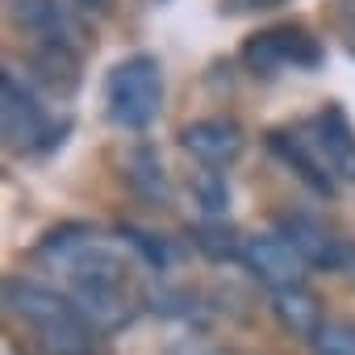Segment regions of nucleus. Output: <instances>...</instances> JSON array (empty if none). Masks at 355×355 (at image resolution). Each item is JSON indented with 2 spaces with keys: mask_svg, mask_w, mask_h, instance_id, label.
<instances>
[{
  "mask_svg": "<svg viewBox=\"0 0 355 355\" xmlns=\"http://www.w3.org/2000/svg\"><path fill=\"white\" fill-rule=\"evenodd\" d=\"M301 134L322 155V163L330 167V175L338 184H355V130H351V121L338 105H326L313 117H305Z\"/></svg>",
  "mask_w": 355,
  "mask_h": 355,
  "instance_id": "8",
  "label": "nucleus"
},
{
  "mask_svg": "<svg viewBox=\"0 0 355 355\" xmlns=\"http://www.w3.org/2000/svg\"><path fill=\"white\" fill-rule=\"evenodd\" d=\"M234 13H255V9H276V5H288V0H226Z\"/></svg>",
  "mask_w": 355,
  "mask_h": 355,
  "instance_id": "20",
  "label": "nucleus"
},
{
  "mask_svg": "<svg viewBox=\"0 0 355 355\" xmlns=\"http://www.w3.org/2000/svg\"><path fill=\"white\" fill-rule=\"evenodd\" d=\"M243 67L272 80V76H284V71H313L326 63V46L305 30V26H268L259 34H251L239 51Z\"/></svg>",
  "mask_w": 355,
  "mask_h": 355,
  "instance_id": "4",
  "label": "nucleus"
},
{
  "mask_svg": "<svg viewBox=\"0 0 355 355\" xmlns=\"http://www.w3.org/2000/svg\"><path fill=\"white\" fill-rule=\"evenodd\" d=\"M313 355H355V322L347 318L326 322L313 338Z\"/></svg>",
  "mask_w": 355,
  "mask_h": 355,
  "instance_id": "17",
  "label": "nucleus"
},
{
  "mask_svg": "<svg viewBox=\"0 0 355 355\" xmlns=\"http://www.w3.org/2000/svg\"><path fill=\"white\" fill-rule=\"evenodd\" d=\"M193 243H197V251H205L214 263L243 259V247H247V239H239V230H234L226 218H201V222L193 226Z\"/></svg>",
  "mask_w": 355,
  "mask_h": 355,
  "instance_id": "15",
  "label": "nucleus"
},
{
  "mask_svg": "<svg viewBox=\"0 0 355 355\" xmlns=\"http://www.w3.org/2000/svg\"><path fill=\"white\" fill-rule=\"evenodd\" d=\"M76 9H84V13H96V17H105L109 9H113V0H71Z\"/></svg>",
  "mask_w": 355,
  "mask_h": 355,
  "instance_id": "21",
  "label": "nucleus"
},
{
  "mask_svg": "<svg viewBox=\"0 0 355 355\" xmlns=\"http://www.w3.org/2000/svg\"><path fill=\"white\" fill-rule=\"evenodd\" d=\"M117 234H121V243L138 255V263H142V268L163 272V268H171V263H175L171 243H163V239H155V234H146V230H138V226H121Z\"/></svg>",
  "mask_w": 355,
  "mask_h": 355,
  "instance_id": "16",
  "label": "nucleus"
},
{
  "mask_svg": "<svg viewBox=\"0 0 355 355\" xmlns=\"http://www.w3.org/2000/svg\"><path fill=\"white\" fill-rule=\"evenodd\" d=\"M0 130H5V146L21 150V155L55 146V134H63L51 121L46 105L34 96V88L21 84L13 71L0 76Z\"/></svg>",
  "mask_w": 355,
  "mask_h": 355,
  "instance_id": "5",
  "label": "nucleus"
},
{
  "mask_svg": "<svg viewBox=\"0 0 355 355\" xmlns=\"http://www.w3.org/2000/svg\"><path fill=\"white\" fill-rule=\"evenodd\" d=\"M171 355H230V351L209 347V343H201V338H184V343H175V347H171Z\"/></svg>",
  "mask_w": 355,
  "mask_h": 355,
  "instance_id": "19",
  "label": "nucleus"
},
{
  "mask_svg": "<svg viewBox=\"0 0 355 355\" xmlns=\"http://www.w3.org/2000/svg\"><path fill=\"white\" fill-rule=\"evenodd\" d=\"M125 180H130V189H134L146 205H167V201H171L167 167H163V159H159L155 150H146V146L125 159Z\"/></svg>",
  "mask_w": 355,
  "mask_h": 355,
  "instance_id": "13",
  "label": "nucleus"
},
{
  "mask_svg": "<svg viewBox=\"0 0 355 355\" xmlns=\"http://www.w3.org/2000/svg\"><path fill=\"white\" fill-rule=\"evenodd\" d=\"M272 313H276V322H280L293 338H305V343H313L318 330L326 326V318H322V301H318V293H313L309 284H297V288L272 293Z\"/></svg>",
  "mask_w": 355,
  "mask_h": 355,
  "instance_id": "12",
  "label": "nucleus"
},
{
  "mask_svg": "<svg viewBox=\"0 0 355 355\" xmlns=\"http://www.w3.org/2000/svg\"><path fill=\"white\" fill-rule=\"evenodd\" d=\"M38 255L67 276V297L84 309V318L96 330H121L125 322H134L138 313L134 268L142 263L125 243H113L92 226L67 222L42 239Z\"/></svg>",
  "mask_w": 355,
  "mask_h": 355,
  "instance_id": "1",
  "label": "nucleus"
},
{
  "mask_svg": "<svg viewBox=\"0 0 355 355\" xmlns=\"http://www.w3.org/2000/svg\"><path fill=\"white\" fill-rule=\"evenodd\" d=\"M34 67H38V80L59 92V96H71L76 84H80V51H67V46H34Z\"/></svg>",
  "mask_w": 355,
  "mask_h": 355,
  "instance_id": "14",
  "label": "nucleus"
},
{
  "mask_svg": "<svg viewBox=\"0 0 355 355\" xmlns=\"http://www.w3.org/2000/svg\"><path fill=\"white\" fill-rule=\"evenodd\" d=\"M280 234L297 247V255L309 263V268H343L347 263V247L326 230V222L309 218V214H288L280 218Z\"/></svg>",
  "mask_w": 355,
  "mask_h": 355,
  "instance_id": "11",
  "label": "nucleus"
},
{
  "mask_svg": "<svg viewBox=\"0 0 355 355\" xmlns=\"http://www.w3.org/2000/svg\"><path fill=\"white\" fill-rule=\"evenodd\" d=\"M197 197H201L205 218H226V205H230L226 175H222V171H205L201 180H197Z\"/></svg>",
  "mask_w": 355,
  "mask_h": 355,
  "instance_id": "18",
  "label": "nucleus"
},
{
  "mask_svg": "<svg viewBox=\"0 0 355 355\" xmlns=\"http://www.w3.org/2000/svg\"><path fill=\"white\" fill-rule=\"evenodd\" d=\"M268 150H272L284 167H293L297 180L309 184L318 197H334V193H338V180L330 175V167L322 163V155L309 146V138H305L301 130H276V134H268Z\"/></svg>",
  "mask_w": 355,
  "mask_h": 355,
  "instance_id": "10",
  "label": "nucleus"
},
{
  "mask_svg": "<svg viewBox=\"0 0 355 355\" xmlns=\"http://www.w3.org/2000/svg\"><path fill=\"white\" fill-rule=\"evenodd\" d=\"M5 309L34 334V343L46 355H96V338L101 330L84 318V309L38 280L26 276H9L5 280Z\"/></svg>",
  "mask_w": 355,
  "mask_h": 355,
  "instance_id": "2",
  "label": "nucleus"
},
{
  "mask_svg": "<svg viewBox=\"0 0 355 355\" xmlns=\"http://www.w3.org/2000/svg\"><path fill=\"white\" fill-rule=\"evenodd\" d=\"M243 268L268 288V293H284L305 284V259L297 255V247L276 230V234H251L243 247Z\"/></svg>",
  "mask_w": 355,
  "mask_h": 355,
  "instance_id": "7",
  "label": "nucleus"
},
{
  "mask_svg": "<svg viewBox=\"0 0 355 355\" xmlns=\"http://www.w3.org/2000/svg\"><path fill=\"white\" fill-rule=\"evenodd\" d=\"M180 146L193 159H201L209 171H218V167H230L243 155L247 134H243V125L234 117H197L193 125L180 130Z\"/></svg>",
  "mask_w": 355,
  "mask_h": 355,
  "instance_id": "9",
  "label": "nucleus"
},
{
  "mask_svg": "<svg viewBox=\"0 0 355 355\" xmlns=\"http://www.w3.org/2000/svg\"><path fill=\"white\" fill-rule=\"evenodd\" d=\"M9 17L38 46H67V51L84 46V26L71 0H9Z\"/></svg>",
  "mask_w": 355,
  "mask_h": 355,
  "instance_id": "6",
  "label": "nucleus"
},
{
  "mask_svg": "<svg viewBox=\"0 0 355 355\" xmlns=\"http://www.w3.org/2000/svg\"><path fill=\"white\" fill-rule=\"evenodd\" d=\"M105 113L117 130H146L163 113V67L155 55H125L105 76Z\"/></svg>",
  "mask_w": 355,
  "mask_h": 355,
  "instance_id": "3",
  "label": "nucleus"
}]
</instances>
